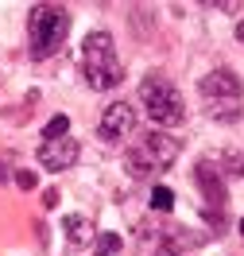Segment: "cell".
<instances>
[{
	"label": "cell",
	"instance_id": "30bf717a",
	"mask_svg": "<svg viewBox=\"0 0 244 256\" xmlns=\"http://www.w3.org/2000/svg\"><path fill=\"white\" fill-rule=\"evenodd\" d=\"M66 136H70V116H66V112L50 116L47 128H43V144H50V140H66Z\"/></svg>",
	"mask_w": 244,
	"mask_h": 256
},
{
	"label": "cell",
	"instance_id": "9c48e42d",
	"mask_svg": "<svg viewBox=\"0 0 244 256\" xmlns=\"http://www.w3.org/2000/svg\"><path fill=\"white\" fill-rule=\"evenodd\" d=\"M62 233H66V240H70L74 248H81V244H89V237H93V222L81 218V214H66L62 218Z\"/></svg>",
	"mask_w": 244,
	"mask_h": 256
},
{
	"label": "cell",
	"instance_id": "3957f363",
	"mask_svg": "<svg viewBox=\"0 0 244 256\" xmlns=\"http://www.w3.org/2000/svg\"><path fill=\"white\" fill-rule=\"evenodd\" d=\"M70 35V12L58 4H35L27 16V39H31V58L58 54Z\"/></svg>",
	"mask_w": 244,
	"mask_h": 256
},
{
	"label": "cell",
	"instance_id": "6da1fadb",
	"mask_svg": "<svg viewBox=\"0 0 244 256\" xmlns=\"http://www.w3.org/2000/svg\"><path fill=\"white\" fill-rule=\"evenodd\" d=\"M81 70H85V86L93 90H116L124 82V66L116 58V43L109 32H89L81 43Z\"/></svg>",
	"mask_w": 244,
	"mask_h": 256
},
{
	"label": "cell",
	"instance_id": "52a82bcc",
	"mask_svg": "<svg viewBox=\"0 0 244 256\" xmlns=\"http://www.w3.org/2000/svg\"><path fill=\"white\" fill-rule=\"evenodd\" d=\"M194 178H198V186H202V194H206V206L213 210H225V175H221V167L213 160H202L194 167Z\"/></svg>",
	"mask_w": 244,
	"mask_h": 256
},
{
	"label": "cell",
	"instance_id": "277c9868",
	"mask_svg": "<svg viewBox=\"0 0 244 256\" xmlns=\"http://www.w3.org/2000/svg\"><path fill=\"white\" fill-rule=\"evenodd\" d=\"M140 101H144V109L155 128H179L186 120L182 94L175 90V82H167L163 74H147L140 82Z\"/></svg>",
	"mask_w": 244,
	"mask_h": 256
},
{
	"label": "cell",
	"instance_id": "5bb4252c",
	"mask_svg": "<svg viewBox=\"0 0 244 256\" xmlns=\"http://www.w3.org/2000/svg\"><path fill=\"white\" fill-rule=\"evenodd\" d=\"M155 256H182V252L171 244V240H163V244H155Z\"/></svg>",
	"mask_w": 244,
	"mask_h": 256
},
{
	"label": "cell",
	"instance_id": "e0dca14e",
	"mask_svg": "<svg viewBox=\"0 0 244 256\" xmlns=\"http://www.w3.org/2000/svg\"><path fill=\"white\" fill-rule=\"evenodd\" d=\"M0 182H8V167L4 163H0Z\"/></svg>",
	"mask_w": 244,
	"mask_h": 256
},
{
	"label": "cell",
	"instance_id": "7a4b0ae2",
	"mask_svg": "<svg viewBox=\"0 0 244 256\" xmlns=\"http://www.w3.org/2000/svg\"><path fill=\"white\" fill-rule=\"evenodd\" d=\"M198 94L206 101V112H210L213 120H221V124H233V120H241L244 112V82L233 74V70H210L202 86H198Z\"/></svg>",
	"mask_w": 244,
	"mask_h": 256
},
{
	"label": "cell",
	"instance_id": "8992f818",
	"mask_svg": "<svg viewBox=\"0 0 244 256\" xmlns=\"http://www.w3.org/2000/svg\"><path fill=\"white\" fill-rule=\"evenodd\" d=\"M132 124H136V112H132V105H128V101H113L109 109L101 112L97 132H101V140H124V136L132 132Z\"/></svg>",
	"mask_w": 244,
	"mask_h": 256
},
{
	"label": "cell",
	"instance_id": "9a60e30c",
	"mask_svg": "<svg viewBox=\"0 0 244 256\" xmlns=\"http://www.w3.org/2000/svg\"><path fill=\"white\" fill-rule=\"evenodd\" d=\"M217 8H221V12H229V16H237V12H241V4H237V0H225V4H217Z\"/></svg>",
	"mask_w": 244,
	"mask_h": 256
},
{
	"label": "cell",
	"instance_id": "2e32d148",
	"mask_svg": "<svg viewBox=\"0 0 244 256\" xmlns=\"http://www.w3.org/2000/svg\"><path fill=\"white\" fill-rule=\"evenodd\" d=\"M237 39H241V43H244V20H241V24H237Z\"/></svg>",
	"mask_w": 244,
	"mask_h": 256
},
{
	"label": "cell",
	"instance_id": "4fadbf2b",
	"mask_svg": "<svg viewBox=\"0 0 244 256\" xmlns=\"http://www.w3.org/2000/svg\"><path fill=\"white\" fill-rule=\"evenodd\" d=\"M12 175H16L19 190H35V186H39V175H31V171H12Z\"/></svg>",
	"mask_w": 244,
	"mask_h": 256
},
{
	"label": "cell",
	"instance_id": "5b68a950",
	"mask_svg": "<svg viewBox=\"0 0 244 256\" xmlns=\"http://www.w3.org/2000/svg\"><path fill=\"white\" fill-rule=\"evenodd\" d=\"M179 160V140L175 136H167V132H147L144 140H136V144L124 152V167H128L132 175H159L167 171L171 163Z\"/></svg>",
	"mask_w": 244,
	"mask_h": 256
},
{
	"label": "cell",
	"instance_id": "8fae6325",
	"mask_svg": "<svg viewBox=\"0 0 244 256\" xmlns=\"http://www.w3.org/2000/svg\"><path fill=\"white\" fill-rule=\"evenodd\" d=\"M120 244H124V237H120V233H97L93 256H113V252H120Z\"/></svg>",
	"mask_w": 244,
	"mask_h": 256
},
{
	"label": "cell",
	"instance_id": "ac0fdd59",
	"mask_svg": "<svg viewBox=\"0 0 244 256\" xmlns=\"http://www.w3.org/2000/svg\"><path fill=\"white\" fill-rule=\"evenodd\" d=\"M241 233H244V218H241Z\"/></svg>",
	"mask_w": 244,
	"mask_h": 256
},
{
	"label": "cell",
	"instance_id": "ba28073f",
	"mask_svg": "<svg viewBox=\"0 0 244 256\" xmlns=\"http://www.w3.org/2000/svg\"><path fill=\"white\" fill-rule=\"evenodd\" d=\"M78 156H81V148H78V140H50V144H39V163L47 167V171H58L62 175L66 167H74L78 163Z\"/></svg>",
	"mask_w": 244,
	"mask_h": 256
},
{
	"label": "cell",
	"instance_id": "7c38bea8",
	"mask_svg": "<svg viewBox=\"0 0 244 256\" xmlns=\"http://www.w3.org/2000/svg\"><path fill=\"white\" fill-rule=\"evenodd\" d=\"M171 206H175V190H171V186H155V190H151V210L167 214Z\"/></svg>",
	"mask_w": 244,
	"mask_h": 256
}]
</instances>
